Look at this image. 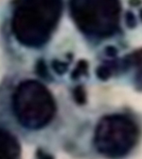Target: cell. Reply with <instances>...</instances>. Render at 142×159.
<instances>
[{
  "mask_svg": "<svg viewBox=\"0 0 142 159\" xmlns=\"http://www.w3.org/2000/svg\"><path fill=\"white\" fill-rule=\"evenodd\" d=\"M62 7L61 1H22L12 16L13 34L27 47L43 46L60 20Z\"/></svg>",
  "mask_w": 142,
  "mask_h": 159,
  "instance_id": "cell-1",
  "label": "cell"
},
{
  "mask_svg": "<svg viewBox=\"0 0 142 159\" xmlns=\"http://www.w3.org/2000/svg\"><path fill=\"white\" fill-rule=\"evenodd\" d=\"M13 111L20 124L27 129H39L53 118L56 105L45 85L27 80L18 85L12 97Z\"/></svg>",
  "mask_w": 142,
  "mask_h": 159,
  "instance_id": "cell-2",
  "label": "cell"
},
{
  "mask_svg": "<svg viewBox=\"0 0 142 159\" xmlns=\"http://www.w3.org/2000/svg\"><path fill=\"white\" fill-rule=\"evenodd\" d=\"M121 5L119 1H71L70 11L81 32L108 37L119 30Z\"/></svg>",
  "mask_w": 142,
  "mask_h": 159,
  "instance_id": "cell-3",
  "label": "cell"
},
{
  "mask_svg": "<svg viewBox=\"0 0 142 159\" xmlns=\"http://www.w3.org/2000/svg\"><path fill=\"white\" fill-rule=\"evenodd\" d=\"M137 128L124 115H107L99 120L95 131V146L102 154L110 158L126 155L136 143Z\"/></svg>",
  "mask_w": 142,
  "mask_h": 159,
  "instance_id": "cell-4",
  "label": "cell"
},
{
  "mask_svg": "<svg viewBox=\"0 0 142 159\" xmlns=\"http://www.w3.org/2000/svg\"><path fill=\"white\" fill-rule=\"evenodd\" d=\"M21 149L11 134L0 129V159H20Z\"/></svg>",
  "mask_w": 142,
  "mask_h": 159,
  "instance_id": "cell-5",
  "label": "cell"
},
{
  "mask_svg": "<svg viewBox=\"0 0 142 159\" xmlns=\"http://www.w3.org/2000/svg\"><path fill=\"white\" fill-rule=\"evenodd\" d=\"M88 74V63L85 60H80L71 74V78L73 80L79 79L81 76L87 75Z\"/></svg>",
  "mask_w": 142,
  "mask_h": 159,
  "instance_id": "cell-6",
  "label": "cell"
},
{
  "mask_svg": "<svg viewBox=\"0 0 142 159\" xmlns=\"http://www.w3.org/2000/svg\"><path fill=\"white\" fill-rule=\"evenodd\" d=\"M113 73L114 71L112 70V69L107 64L98 66L96 70V75L98 76V79H101L102 81L108 80L112 76Z\"/></svg>",
  "mask_w": 142,
  "mask_h": 159,
  "instance_id": "cell-7",
  "label": "cell"
},
{
  "mask_svg": "<svg viewBox=\"0 0 142 159\" xmlns=\"http://www.w3.org/2000/svg\"><path fill=\"white\" fill-rule=\"evenodd\" d=\"M73 97L77 104L82 105L86 102V93L81 85L77 86L73 91Z\"/></svg>",
  "mask_w": 142,
  "mask_h": 159,
  "instance_id": "cell-8",
  "label": "cell"
},
{
  "mask_svg": "<svg viewBox=\"0 0 142 159\" xmlns=\"http://www.w3.org/2000/svg\"><path fill=\"white\" fill-rule=\"evenodd\" d=\"M35 69H36V74L42 77V78H48L49 77V74H48V68L45 64V61L44 60H38L36 62V66H35Z\"/></svg>",
  "mask_w": 142,
  "mask_h": 159,
  "instance_id": "cell-9",
  "label": "cell"
},
{
  "mask_svg": "<svg viewBox=\"0 0 142 159\" xmlns=\"http://www.w3.org/2000/svg\"><path fill=\"white\" fill-rule=\"evenodd\" d=\"M51 66L55 70V73H57L58 75H64L68 70V64L65 62H62L60 60H53Z\"/></svg>",
  "mask_w": 142,
  "mask_h": 159,
  "instance_id": "cell-10",
  "label": "cell"
},
{
  "mask_svg": "<svg viewBox=\"0 0 142 159\" xmlns=\"http://www.w3.org/2000/svg\"><path fill=\"white\" fill-rule=\"evenodd\" d=\"M126 25L129 28H135L136 26V19L135 14L131 11H128L126 13Z\"/></svg>",
  "mask_w": 142,
  "mask_h": 159,
  "instance_id": "cell-11",
  "label": "cell"
},
{
  "mask_svg": "<svg viewBox=\"0 0 142 159\" xmlns=\"http://www.w3.org/2000/svg\"><path fill=\"white\" fill-rule=\"evenodd\" d=\"M105 53L108 55V56H113V57H115L117 54H118V51L115 47H112V46H108L106 47L105 49Z\"/></svg>",
  "mask_w": 142,
  "mask_h": 159,
  "instance_id": "cell-12",
  "label": "cell"
}]
</instances>
